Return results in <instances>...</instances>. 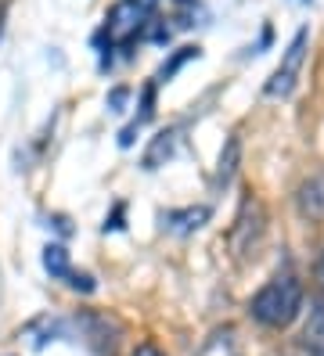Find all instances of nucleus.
<instances>
[{
    "label": "nucleus",
    "instance_id": "12",
    "mask_svg": "<svg viewBox=\"0 0 324 356\" xmlns=\"http://www.w3.org/2000/svg\"><path fill=\"white\" fill-rule=\"evenodd\" d=\"M238 162H242V140H238V134L227 137L224 152H220V162H216V173H213V187H227L234 180V170Z\"/></svg>",
    "mask_w": 324,
    "mask_h": 356
},
{
    "label": "nucleus",
    "instance_id": "9",
    "mask_svg": "<svg viewBox=\"0 0 324 356\" xmlns=\"http://www.w3.org/2000/svg\"><path fill=\"white\" fill-rule=\"evenodd\" d=\"M199 356H245V353H242V339H238V331L231 324H220V327H213L206 334Z\"/></svg>",
    "mask_w": 324,
    "mask_h": 356
},
{
    "label": "nucleus",
    "instance_id": "5",
    "mask_svg": "<svg viewBox=\"0 0 324 356\" xmlns=\"http://www.w3.org/2000/svg\"><path fill=\"white\" fill-rule=\"evenodd\" d=\"M144 26H148V22H144V11H141L137 4H130V0H119V4L108 11L101 36H108V44H123V47L130 51Z\"/></svg>",
    "mask_w": 324,
    "mask_h": 356
},
{
    "label": "nucleus",
    "instance_id": "2",
    "mask_svg": "<svg viewBox=\"0 0 324 356\" xmlns=\"http://www.w3.org/2000/svg\"><path fill=\"white\" fill-rule=\"evenodd\" d=\"M69 327L94 356H116L123 346V334H126L123 321L116 313H105V309H79L69 321Z\"/></svg>",
    "mask_w": 324,
    "mask_h": 356
},
{
    "label": "nucleus",
    "instance_id": "19",
    "mask_svg": "<svg viewBox=\"0 0 324 356\" xmlns=\"http://www.w3.org/2000/svg\"><path fill=\"white\" fill-rule=\"evenodd\" d=\"M130 4H137L141 11H148V8H155V4H159V0H130Z\"/></svg>",
    "mask_w": 324,
    "mask_h": 356
},
{
    "label": "nucleus",
    "instance_id": "13",
    "mask_svg": "<svg viewBox=\"0 0 324 356\" xmlns=\"http://www.w3.org/2000/svg\"><path fill=\"white\" fill-rule=\"evenodd\" d=\"M151 115H155V83H148V87L141 90V112H137V119L130 122V127H126L123 134H119V144H123V148H130V144H134V134L144 127V122H148Z\"/></svg>",
    "mask_w": 324,
    "mask_h": 356
},
{
    "label": "nucleus",
    "instance_id": "7",
    "mask_svg": "<svg viewBox=\"0 0 324 356\" xmlns=\"http://www.w3.org/2000/svg\"><path fill=\"white\" fill-rule=\"evenodd\" d=\"M69 334H72V327L61 317H36L33 324L22 327V339H26L33 349H43V346H51L58 339H69Z\"/></svg>",
    "mask_w": 324,
    "mask_h": 356
},
{
    "label": "nucleus",
    "instance_id": "15",
    "mask_svg": "<svg viewBox=\"0 0 324 356\" xmlns=\"http://www.w3.org/2000/svg\"><path fill=\"white\" fill-rule=\"evenodd\" d=\"M199 54H202L199 47H180V51H173V54H169V61H162V69H159L155 83H166V79H173V72H177L180 65H187L191 58H199Z\"/></svg>",
    "mask_w": 324,
    "mask_h": 356
},
{
    "label": "nucleus",
    "instance_id": "17",
    "mask_svg": "<svg viewBox=\"0 0 324 356\" xmlns=\"http://www.w3.org/2000/svg\"><path fill=\"white\" fill-rule=\"evenodd\" d=\"M126 97H130V90H126V87H116L112 94H108V108H112V112H123Z\"/></svg>",
    "mask_w": 324,
    "mask_h": 356
},
{
    "label": "nucleus",
    "instance_id": "21",
    "mask_svg": "<svg viewBox=\"0 0 324 356\" xmlns=\"http://www.w3.org/2000/svg\"><path fill=\"white\" fill-rule=\"evenodd\" d=\"M177 4H191V0H177Z\"/></svg>",
    "mask_w": 324,
    "mask_h": 356
},
{
    "label": "nucleus",
    "instance_id": "8",
    "mask_svg": "<svg viewBox=\"0 0 324 356\" xmlns=\"http://www.w3.org/2000/svg\"><path fill=\"white\" fill-rule=\"evenodd\" d=\"M166 230L173 234H194V230H202L209 223V205H187V209H169L162 216Z\"/></svg>",
    "mask_w": 324,
    "mask_h": 356
},
{
    "label": "nucleus",
    "instance_id": "18",
    "mask_svg": "<svg viewBox=\"0 0 324 356\" xmlns=\"http://www.w3.org/2000/svg\"><path fill=\"white\" fill-rule=\"evenodd\" d=\"M130 356H166V353H162L155 342H141V346H137L134 353H130Z\"/></svg>",
    "mask_w": 324,
    "mask_h": 356
},
{
    "label": "nucleus",
    "instance_id": "3",
    "mask_svg": "<svg viewBox=\"0 0 324 356\" xmlns=\"http://www.w3.org/2000/svg\"><path fill=\"white\" fill-rule=\"evenodd\" d=\"M263 238H267V209L256 195H245L242 205H238V216H234V227H231V256L238 263H252L263 248Z\"/></svg>",
    "mask_w": 324,
    "mask_h": 356
},
{
    "label": "nucleus",
    "instance_id": "6",
    "mask_svg": "<svg viewBox=\"0 0 324 356\" xmlns=\"http://www.w3.org/2000/svg\"><path fill=\"white\" fill-rule=\"evenodd\" d=\"M295 209L302 220L310 223H324V173H314L299 184L295 191Z\"/></svg>",
    "mask_w": 324,
    "mask_h": 356
},
{
    "label": "nucleus",
    "instance_id": "16",
    "mask_svg": "<svg viewBox=\"0 0 324 356\" xmlns=\"http://www.w3.org/2000/svg\"><path fill=\"white\" fill-rule=\"evenodd\" d=\"M65 284H69L72 291H83V296H91V291L98 288V281H94L91 274H83V270H72V274L65 277Z\"/></svg>",
    "mask_w": 324,
    "mask_h": 356
},
{
    "label": "nucleus",
    "instance_id": "14",
    "mask_svg": "<svg viewBox=\"0 0 324 356\" xmlns=\"http://www.w3.org/2000/svg\"><path fill=\"white\" fill-rule=\"evenodd\" d=\"M43 270H47L51 277L65 281V277L72 274V263H69V252H65L61 245H47V248H43Z\"/></svg>",
    "mask_w": 324,
    "mask_h": 356
},
{
    "label": "nucleus",
    "instance_id": "10",
    "mask_svg": "<svg viewBox=\"0 0 324 356\" xmlns=\"http://www.w3.org/2000/svg\"><path fill=\"white\" fill-rule=\"evenodd\" d=\"M177 137H180V127L159 130L155 140H151L148 152H144V170H159V165H166V159L177 152Z\"/></svg>",
    "mask_w": 324,
    "mask_h": 356
},
{
    "label": "nucleus",
    "instance_id": "20",
    "mask_svg": "<svg viewBox=\"0 0 324 356\" xmlns=\"http://www.w3.org/2000/svg\"><path fill=\"white\" fill-rule=\"evenodd\" d=\"M321 277H324V256H321Z\"/></svg>",
    "mask_w": 324,
    "mask_h": 356
},
{
    "label": "nucleus",
    "instance_id": "4",
    "mask_svg": "<svg viewBox=\"0 0 324 356\" xmlns=\"http://www.w3.org/2000/svg\"><path fill=\"white\" fill-rule=\"evenodd\" d=\"M307 44H310V33H307V29H299V33L292 36L288 51L281 54V65H277L274 76L267 79V87H263L267 97H288V94L295 90L299 72H302V61H307Z\"/></svg>",
    "mask_w": 324,
    "mask_h": 356
},
{
    "label": "nucleus",
    "instance_id": "11",
    "mask_svg": "<svg viewBox=\"0 0 324 356\" xmlns=\"http://www.w3.org/2000/svg\"><path fill=\"white\" fill-rule=\"evenodd\" d=\"M302 346L310 356H324V299H314L307 327H302Z\"/></svg>",
    "mask_w": 324,
    "mask_h": 356
},
{
    "label": "nucleus",
    "instance_id": "1",
    "mask_svg": "<svg viewBox=\"0 0 324 356\" xmlns=\"http://www.w3.org/2000/svg\"><path fill=\"white\" fill-rule=\"evenodd\" d=\"M302 309V284L295 274H277L249 299L252 321L263 327H288Z\"/></svg>",
    "mask_w": 324,
    "mask_h": 356
}]
</instances>
